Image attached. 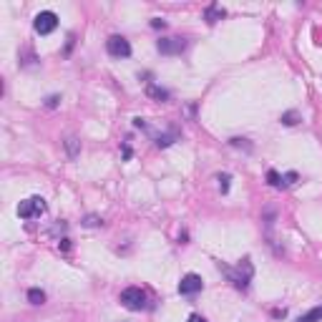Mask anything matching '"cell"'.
<instances>
[{
    "mask_svg": "<svg viewBox=\"0 0 322 322\" xmlns=\"http://www.w3.org/2000/svg\"><path fill=\"white\" fill-rule=\"evenodd\" d=\"M267 182H269L272 187H277V189L282 187V177H279V174H277L274 169H269V172H267Z\"/></svg>",
    "mask_w": 322,
    "mask_h": 322,
    "instance_id": "cell-15",
    "label": "cell"
},
{
    "mask_svg": "<svg viewBox=\"0 0 322 322\" xmlns=\"http://www.w3.org/2000/svg\"><path fill=\"white\" fill-rule=\"evenodd\" d=\"M229 182H232V177H229V174H219V189H222V194H227V192H229Z\"/></svg>",
    "mask_w": 322,
    "mask_h": 322,
    "instance_id": "cell-16",
    "label": "cell"
},
{
    "mask_svg": "<svg viewBox=\"0 0 322 322\" xmlns=\"http://www.w3.org/2000/svg\"><path fill=\"white\" fill-rule=\"evenodd\" d=\"M58 247H61V249H68V247H71V244H68V239H66V237H63V239H61V244H58Z\"/></svg>",
    "mask_w": 322,
    "mask_h": 322,
    "instance_id": "cell-23",
    "label": "cell"
},
{
    "mask_svg": "<svg viewBox=\"0 0 322 322\" xmlns=\"http://www.w3.org/2000/svg\"><path fill=\"white\" fill-rule=\"evenodd\" d=\"M187 322H207V319H204L202 314H189V319H187Z\"/></svg>",
    "mask_w": 322,
    "mask_h": 322,
    "instance_id": "cell-22",
    "label": "cell"
},
{
    "mask_svg": "<svg viewBox=\"0 0 322 322\" xmlns=\"http://www.w3.org/2000/svg\"><path fill=\"white\" fill-rule=\"evenodd\" d=\"M83 224H86V227H98V224H103V222H101V217L91 214V217H86V219H83Z\"/></svg>",
    "mask_w": 322,
    "mask_h": 322,
    "instance_id": "cell-17",
    "label": "cell"
},
{
    "mask_svg": "<svg viewBox=\"0 0 322 322\" xmlns=\"http://www.w3.org/2000/svg\"><path fill=\"white\" fill-rule=\"evenodd\" d=\"M46 199L43 197H28L26 202L18 204V217L21 219H41L46 214Z\"/></svg>",
    "mask_w": 322,
    "mask_h": 322,
    "instance_id": "cell-2",
    "label": "cell"
},
{
    "mask_svg": "<svg viewBox=\"0 0 322 322\" xmlns=\"http://www.w3.org/2000/svg\"><path fill=\"white\" fill-rule=\"evenodd\" d=\"M146 96H148V98H153V101H158V103L169 101V91H167V88H161V86H156V83H148V86H146Z\"/></svg>",
    "mask_w": 322,
    "mask_h": 322,
    "instance_id": "cell-8",
    "label": "cell"
},
{
    "mask_svg": "<svg viewBox=\"0 0 322 322\" xmlns=\"http://www.w3.org/2000/svg\"><path fill=\"white\" fill-rule=\"evenodd\" d=\"M66 151H68L71 158H76V156H78V138H73V136L66 138Z\"/></svg>",
    "mask_w": 322,
    "mask_h": 322,
    "instance_id": "cell-13",
    "label": "cell"
},
{
    "mask_svg": "<svg viewBox=\"0 0 322 322\" xmlns=\"http://www.w3.org/2000/svg\"><path fill=\"white\" fill-rule=\"evenodd\" d=\"M118 299H121V304L126 309H133V312H138V309L146 307V292L141 287H126Z\"/></svg>",
    "mask_w": 322,
    "mask_h": 322,
    "instance_id": "cell-3",
    "label": "cell"
},
{
    "mask_svg": "<svg viewBox=\"0 0 322 322\" xmlns=\"http://www.w3.org/2000/svg\"><path fill=\"white\" fill-rule=\"evenodd\" d=\"M229 143H232V146H244L247 151H252V143H247V138H232Z\"/></svg>",
    "mask_w": 322,
    "mask_h": 322,
    "instance_id": "cell-19",
    "label": "cell"
},
{
    "mask_svg": "<svg viewBox=\"0 0 322 322\" xmlns=\"http://www.w3.org/2000/svg\"><path fill=\"white\" fill-rule=\"evenodd\" d=\"M297 179H299V177H297L294 172H289V174H284V177H282V184H284V187H289V184H294Z\"/></svg>",
    "mask_w": 322,
    "mask_h": 322,
    "instance_id": "cell-18",
    "label": "cell"
},
{
    "mask_svg": "<svg viewBox=\"0 0 322 322\" xmlns=\"http://www.w3.org/2000/svg\"><path fill=\"white\" fill-rule=\"evenodd\" d=\"M106 51H108V56H113V58H128V56H131V43H128L123 36H111V38L106 41Z\"/></svg>",
    "mask_w": 322,
    "mask_h": 322,
    "instance_id": "cell-6",
    "label": "cell"
},
{
    "mask_svg": "<svg viewBox=\"0 0 322 322\" xmlns=\"http://www.w3.org/2000/svg\"><path fill=\"white\" fill-rule=\"evenodd\" d=\"M202 287H204V282L199 274H187L179 282V294H197V292H202Z\"/></svg>",
    "mask_w": 322,
    "mask_h": 322,
    "instance_id": "cell-7",
    "label": "cell"
},
{
    "mask_svg": "<svg viewBox=\"0 0 322 322\" xmlns=\"http://www.w3.org/2000/svg\"><path fill=\"white\" fill-rule=\"evenodd\" d=\"M58 101H61V96H48L46 106H48V108H56V106H58Z\"/></svg>",
    "mask_w": 322,
    "mask_h": 322,
    "instance_id": "cell-20",
    "label": "cell"
},
{
    "mask_svg": "<svg viewBox=\"0 0 322 322\" xmlns=\"http://www.w3.org/2000/svg\"><path fill=\"white\" fill-rule=\"evenodd\" d=\"M156 51L161 53V56H182L184 51H187V41L184 38H161L158 43H156Z\"/></svg>",
    "mask_w": 322,
    "mask_h": 322,
    "instance_id": "cell-5",
    "label": "cell"
},
{
    "mask_svg": "<svg viewBox=\"0 0 322 322\" xmlns=\"http://www.w3.org/2000/svg\"><path fill=\"white\" fill-rule=\"evenodd\" d=\"M204 18H207V23H209V26H214L217 21H222V18H224V8H219V6H209V8H207V13H204Z\"/></svg>",
    "mask_w": 322,
    "mask_h": 322,
    "instance_id": "cell-9",
    "label": "cell"
},
{
    "mask_svg": "<svg viewBox=\"0 0 322 322\" xmlns=\"http://www.w3.org/2000/svg\"><path fill=\"white\" fill-rule=\"evenodd\" d=\"M151 28H167V23L161 21V18H153V21H151Z\"/></svg>",
    "mask_w": 322,
    "mask_h": 322,
    "instance_id": "cell-21",
    "label": "cell"
},
{
    "mask_svg": "<svg viewBox=\"0 0 322 322\" xmlns=\"http://www.w3.org/2000/svg\"><path fill=\"white\" fill-rule=\"evenodd\" d=\"M297 322H322V304H317V307H312L309 312H304Z\"/></svg>",
    "mask_w": 322,
    "mask_h": 322,
    "instance_id": "cell-11",
    "label": "cell"
},
{
    "mask_svg": "<svg viewBox=\"0 0 322 322\" xmlns=\"http://www.w3.org/2000/svg\"><path fill=\"white\" fill-rule=\"evenodd\" d=\"M33 28H36V33H41V36H48V33H53V31L58 28V16H56L53 11H41V13L36 16V23H33Z\"/></svg>",
    "mask_w": 322,
    "mask_h": 322,
    "instance_id": "cell-4",
    "label": "cell"
},
{
    "mask_svg": "<svg viewBox=\"0 0 322 322\" xmlns=\"http://www.w3.org/2000/svg\"><path fill=\"white\" fill-rule=\"evenodd\" d=\"M219 269H222V272L229 277V282H232L234 287H239V289H247V287H249V279H252V274H254V267H252L249 259H242V264H239L237 269L224 267V264L219 262Z\"/></svg>",
    "mask_w": 322,
    "mask_h": 322,
    "instance_id": "cell-1",
    "label": "cell"
},
{
    "mask_svg": "<svg viewBox=\"0 0 322 322\" xmlns=\"http://www.w3.org/2000/svg\"><path fill=\"white\" fill-rule=\"evenodd\" d=\"M28 302H31V304H43V302H46V292L38 289V287L28 289Z\"/></svg>",
    "mask_w": 322,
    "mask_h": 322,
    "instance_id": "cell-12",
    "label": "cell"
},
{
    "mask_svg": "<svg viewBox=\"0 0 322 322\" xmlns=\"http://www.w3.org/2000/svg\"><path fill=\"white\" fill-rule=\"evenodd\" d=\"M297 121H299V113H297V111H287V113L282 116V123H284V126H294Z\"/></svg>",
    "mask_w": 322,
    "mask_h": 322,
    "instance_id": "cell-14",
    "label": "cell"
},
{
    "mask_svg": "<svg viewBox=\"0 0 322 322\" xmlns=\"http://www.w3.org/2000/svg\"><path fill=\"white\" fill-rule=\"evenodd\" d=\"M177 138H179V131H177V128H172L169 133H164V136H158V138H156V146H158V148H167V146H172Z\"/></svg>",
    "mask_w": 322,
    "mask_h": 322,
    "instance_id": "cell-10",
    "label": "cell"
}]
</instances>
